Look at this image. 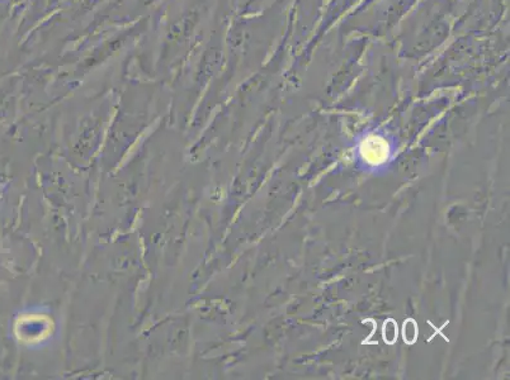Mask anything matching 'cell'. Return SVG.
Listing matches in <instances>:
<instances>
[{"mask_svg": "<svg viewBox=\"0 0 510 380\" xmlns=\"http://www.w3.org/2000/svg\"><path fill=\"white\" fill-rule=\"evenodd\" d=\"M382 336L387 343H394L397 338V326L394 320H387L382 328Z\"/></svg>", "mask_w": 510, "mask_h": 380, "instance_id": "cell-2", "label": "cell"}, {"mask_svg": "<svg viewBox=\"0 0 510 380\" xmlns=\"http://www.w3.org/2000/svg\"><path fill=\"white\" fill-rule=\"evenodd\" d=\"M402 337H404V341L406 343H414L418 338V326H416V322L411 318L405 321L404 327H402Z\"/></svg>", "mask_w": 510, "mask_h": 380, "instance_id": "cell-1", "label": "cell"}]
</instances>
